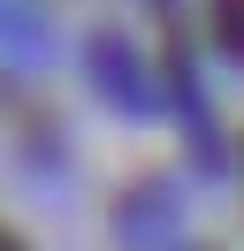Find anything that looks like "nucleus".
I'll return each mask as SVG.
<instances>
[{"instance_id": "1", "label": "nucleus", "mask_w": 244, "mask_h": 251, "mask_svg": "<svg viewBox=\"0 0 244 251\" xmlns=\"http://www.w3.org/2000/svg\"><path fill=\"white\" fill-rule=\"evenodd\" d=\"M0 251H23V236H15V228H8V221H0Z\"/></svg>"}]
</instances>
